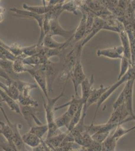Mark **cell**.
I'll use <instances>...</instances> for the list:
<instances>
[{"label":"cell","mask_w":135,"mask_h":151,"mask_svg":"<svg viewBox=\"0 0 135 151\" xmlns=\"http://www.w3.org/2000/svg\"><path fill=\"white\" fill-rule=\"evenodd\" d=\"M83 47L81 44L77 47V60L72 72L71 73L70 77L73 83L74 87L75 92L76 96H78V89L80 85L81 84L84 80L86 78L85 74L84 73L82 65L81 63V54L82 52V48Z\"/></svg>","instance_id":"6da1fadb"},{"label":"cell","mask_w":135,"mask_h":151,"mask_svg":"<svg viewBox=\"0 0 135 151\" xmlns=\"http://www.w3.org/2000/svg\"><path fill=\"white\" fill-rule=\"evenodd\" d=\"M25 72L28 73L32 76V77L35 80L41 88V90L45 94L46 99H48L50 98L48 94L46 76L40 65L33 67L32 69L26 68Z\"/></svg>","instance_id":"7a4b0ae2"},{"label":"cell","mask_w":135,"mask_h":151,"mask_svg":"<svg viewBox=\"0 0 135 151\" xmlns=\"http://www.w3.org/2000/svg\"><path fill=\"white\" fill-rule=\"evenodd\" d=\"M135 80V76H134L126 82L125 87L121 92L123 93L125 98L124 106L129 114L132 116L133 120H134L135 119V115L134 113L133 108V90Z\"/></svg>","instance_id":"3957f363"},{"label":"cell","mask_w":135,"mask_h":151,"mask_svg":"<svg viewBox=\"0 0 135 151\" xmlns=\"http://www.w3.org/2000/svg\"><path fill=\"white\" fill-rule=\"evenodd\" d=\"M75 30L76 29H75L69 31L65 30L60 25L58 19L50 18V31L48 35H51V36L55 35L61 36L65 38L67 41L68 40L70 39L71 38L73 37Z\"/></svg>","instance_id":"277c9868"},{"label":"cell","mask_w":135,"mask_h":151,"mask_svg":"<svg viewBox=\"0 0 135 151\" xmlns=\"http://www.w3.org/2000/svg\"><path fill=\"white\" fill-rule=\"evenodd\" d=\"M41 68L44 70L46 76L47 86H48V92L51 93L52 91L53 84L55 80V77L58 72V66L56 64L52 62H48V63L40 65Z\"/></svg>","instance_id":"5b68a950"},{"label":"cell","mask_w":135,"mask_h":151,"mask_svg":"<svg viewBox=\"0 0 135 151\" xmlns=\"http://www.w3.org/2000/svg\"><path fill=\"white\" fill-rule=\"evenodd\" d=\"M49 61L46 55V48L43 47L39 53L30 57H26L23 60L24 65H31L33 67L45 65Z\"/></svg>","instance_id":"8992f818"},{"label":"cell","mask_w":135,"mask_h":151,"mask_svg":"<svg viewBox=\"0 0 135 151\" xmlns=\"http://www.w3.org/2000/svg\"><path fill=\"white\" fill-rule=\"evenodd\" d=\"M10 11L18 15L24 16L26 17L31 18L36 21L40 28V33L43 32V25L45 20V15H39L32 12L26 10H21L16 8H11Z\"/></svg>","instance_id":"52a82bcc"},{"label":"cell","mask_w":135,"mask_h":151,"mask_svg":"<svg viewBox=\"0 0 135 151\" xmlns=\"http://www.w3.org/2000/svg\"><path fill=\"white\" fill-rule=\"evenodd\" d=\"M97 55L98 57L103 56L113 59H121L124 55V49L123 46H120L104 50H98L97 52Z\"/></svg>","instance_id":"ba28073f"},{"label":"cell","mask_w":135,"mask_h":151,"mask_svg":"<svg viewBox=\"0 0 135 151\" xmlns=\"http://www.w3.org/2000/svg\"><path fill=\"white\" fill-rule=\"evenodd\" d=\"M108 87L109 86H104L102 85L98 89H93L91 94L88 99L87 101L83 106V113H86V112L91 105L97 102L103 94L108 89Z\"/></svg>","instance_id":"9c48e42d"},{"label":"cell","mask_w":135,"mask_h":151,"mask_svg":"<svg viewBox=\"0 0 135 151\" xmlns=\"http://www.w3.org/2000/svg\"><path fill=\"white\" fill-rule=\"evenodd\" d=\"M73 38L74 36L71 38L70 39L68 40L64 43H60L56 41L55 40H53V36H51V35H47L43 38L41 43V45H43L44 47L48 48V49H58V48L65 49L66 47L70 43L71 40Z\"/></svg>","instance_id":"30bf717a"},{"label":"cell","mask_w":135,"mask_h":151,"mask_svg":"<svg viewBox=\"0 0 135 151\" xmlns=\"http://www.w3.org/2000/svg\"><path fill=\"white\" fill-rule=\"evenodd\" d=\"M94 81V77L93 75H92L91 76L90 79L86 78L81 84L82 88V96L80 98L84 105L86 103L88 99L91 94Z\"/></svg>","instance_id":"8fae6325"},{"label":"cell","mask_w":135,"mask_h":151,"mask_svg":"<svg viewBox=\"0 0 135 151\" xmlns=\"http://www.w3.org/2000/svg\"><path fill=\"white\" fill-rule=\"evenodd\" d=\"M82 104H83V103L82 102L81 98L77 99V98L74 97V96H73L72 100H71L70 101L66 103L65 104L62 105L60 106L57 107L56 108H55V110H58V109L63 108L64 107L68 106V109L66 113H67V114L72 119V117L75 114L76 112L77 111V110H78L79 107Z\"/></svg>","instance_id":"7c38bea8"},{"label":"cell","mask_w":135,"mask_h":151,"mask_svg":"<svg viewBox=\"0 0 135 151\" xmlns=\"http://www.w3.org/2000/svg\"><path fill=\"white\" fill-rule=\"evenodd\" d=\"M12 83L17 88V89L20 92V94L24 96H29V93L31 90L37 88V85L34 84H31L29 83L25 82L23 81H14L13 80Z\"/></svg>","instance_id":"4fadbf2b"},{"label":"cell","mask_w":135,"mask_h":151,"mask_svg":"<svg viewBox=\"0 0 135 151\" xmlns=\"http://www.w3.org/2000/svg\"><path fill=\"white\" fill-rule=\"evenodd\" d=\"M54 5H55L50 3H48V5H45V2H44V5L40 6H31L28 5L24 3L23 4V8L26 10L33 12L36 14L45 15L51 11Z\"/></svg>","instance_id":"5bb4252c"},{"label":"cell","mask_w":135,"mask_h":151,"mask_svg":"<svg viewBox=\"0 0 135 151\" xmlns=\"http://www.w3.org/2000/svg\"><path fill=\"white\" fill-rule=\"evenodd\" d=\"M85 14L83 15L82 19L79 26L76 28L74 35V38H75V42L79 41V40L83 37L87 29V20Z\"/></svg>","instance_id":"9a60e30c"},{"label":"cell","mask_w":135,"mask_h":151,"mask_svg":"<svg viewBox=\"0 0 135 151\" xmlns=\"http://www.w3.org/2000/svg\"><path fill=\"white\" fill-rule=\"evenodd\" d=\"M120 37L123 43V47L124 49L123 57L129 59L131 61V50L130 47V42L129 41V37L127 33L124 30L120 31Z\"/></svg>","instance_id":"2e32d148"},{"label":"cell","mask_w":135,"mask_h":151,"mask_svg":"<svg viewBox=\"0 0 135 151\" xmlns=\"http://www.w3.org/2000/svg\"><path fill=\"white\" fill-rule=\"evenodd\" d=\"M0 96L1 97L3 101L6 102L7 104L10 107V108L13 111L21 114L19 106L15 101V100L13 99L10 96H9L5 92L2 91L1 89H0Z\"/></svg>","instance_id":"e0dca14e"},{"label":"cell","mask_w":135,"mask_h":151,"mask_svg":"<svg viewBox=\"0 0 135 151\" xmlns=\"http://www.w3.org/2000/svg\"><path fill=\"white\" fill-rule=\"evenodd\" d=\"M83 106H84L83 104L81 105L78 110H77V111L76 112L75 114L72 117V119L71 120L70 124L69 126L68 129L69 131H70L72 130L74 127H75V126L78 124L79 122H80L81 119V114H82V111H83Z\"/></svg>","instance_id":"ac0fdd59"},{"label":"cell","mask_w":135,"mask_h":151,"mask_svg":"<svg viewBox=\"0 0 135 151\" xmlns=\"http://www.w3.org/2000/svg\"><path fill=\"white\" fill-rule=\"evenodd\" d=\"M26 68L24 66L22 59L17 58L13 62L12 70L14 74H19L25 72Z\"/></svg>","instance_id":"d6986e66"},{"label":"cell","mask_w":135,"mask_h":151,"mask_svg":"<svg viewBox=\"0 0 135 151\" xmlns=\"http://www.w3.org/2000/svg\"><path fill=\"white\" fill-rule=\"evenodd\" d=\"M134 129H135V126L129 129H124L123 127H121V124H120L116 127V131L113 134L112 137L115 139H118L120 137H123L129 132L134 131Z\"/></svg>","instance_id":"ffe728a7"},{"label":"cell","mask_w":135,"mask_h":151,"mask_svg":"<svg viewBox=\"0 0 135 151\" xmlns=\"http://www.w3.org/2000/svg\"><path fill=\"white\" fill-rule=\"evenodd\" d=\"M18 100L20 103L25 106L36 107L38 106V102L34 101L30 96H24L20 94Z\"/></svg>","instance_id":"44dd1931"},{"label":"cell","mask_w":135,"mask_h":151,"mask_svg":"<svg viewBox=\"0 0 135 151\" xmlns=\"http://www.w3.org/2000/svg\"><path fill=\"white\" fill-rule=\"evenodd\" d=\"M121 72H120V75L118 76V80L127 73L129 69L130 68V65L132 64L131 61L125 57H123V58H121Z\"/></svg>","instance_id":"7402d4cb"},{"label":"cell","mask_w":135,"mask_h":151,"mask_svg":"<svg viewBox=\"0 0 135 151\" xmlns=\"http://www.w3.org/2000/svg\"><path fill=\"white\" fill-rule=\"evenodd\" d=\"M2 129L1 132L3 134L4 136L8 139L10 144H13V133L11 127L7 126L4 123H2Z\"/></svg>","instance_id":"603a6c76"},{"label":"cell","mask_w":135,"mask_h":151,"mask_svg":"<svg viewBox=\"0 0 135 151\" xmlns=\"http://www.w3.org/2000/svg\"><path fill=\"white\" fill-rule=\"evenodd\" d=\"M6 85L8 88V91L7 94L9 96H10L14 100L18 99L20 92L18 91V90L17 89V88L12 84V82L7 84Z\"/></svg>","instance_id":"cb8c5ba5"},{"label":"cell","mask_w":135,"mask_h":151,"mask_svg":"<svg viewBox=\"0 0 135 151\" xmlns=\"http://www.w3.org/2000/svg\"><path fill=\"white\" fill-rule=\"evenodd\" d=\"M23 139L25 142H26L30 146L33 147L37 146L39 143V139L38 137L33 134L26 135L23 137Z\"/></svg>","instance_id":"d4e9b609"},{"label":"cell","mask_w":135,"mask_h":151,"mask_svg":"<svg viewBox=\"0 0 135 151\" xmlns=\"http://www.w3.org/2000/svg\"><path fill=\"white\" fill-rule=\"evenodd\" d=\"M116 139H113L112 136H108V138L103 142L104 150L107 151H111L115 148Z\"/></svg>","instance_id":"484cf974"},{"label":"cell","mask_w":135,"mask_h":151,"mask_svg":"<svg viewBox=\"0 0 135 151\" xmlns=\"http://www.w3.org/2000/svg\"><path fill=\"white\" fill-rule=\"evenodd\" d=\"M0 52L4 58L7 60L13 62L17 58L9 50L1 45H0Z\"/></svg>","instance_id":"4316f807"},{"label":"cell","mask_w":135,"mask_h":151,"mask_svg":"<svg viewBox=\"0 0 135 151\" xmlns=\"http://www.w3.org/2000/svg\"><path fill=\"white\" fill-rule=\"evenodd\" d=\"M110 132H97L91 136V137L94 141L99 143H101L104 142L108 138Z\"/></svg>","instance_id":"83f0119b"},{"label":"cell","mask_w":135,"mask_h":151,"mask_svg":"<svg viewBox=\"0 0 135 151\" xmlns=\"http://www.w3.org/2000/svg\"><path fill=\"white\" fill-rule=\"evenodd\" d=\"M62 8L64 11H67L69 12L74 13L75 15H77V5L76 3L73 2H70L67 3L63 4L62 5Z\"/></svg>","instance_id":"f1b7e54d"},{"label":"cell","mask_w":135,"mask_h":151,"mask_svg":"<svg viewBox=\"0 0 135 151\" xmlns=\"http://www.w3.org/2000/svg\"><path fill=\"white\" fill-rule=\"evenodd\" d=\"M48 127L46 126L42 127H38V128H33L32 129V132L35 134L36 136H38L41 137L43 136V134H45V132L47 131Z\"/></svg>","instance_id":"f546056e"},{"label":"cell","mask_w":135,"mask_h":151,"mask_svg":"<svg viewBox=\"0 0 135 151\" xmlns=\"http://www.w3.org/2000/svg\"><path fill=\"white\" fill-rule=\"evenodd\" d=\"M0 77L6 79L7 80L8 84L11 83L13 81V80L11 79V78L9 76L7 73L1 67H0Z\"/></svg>","instance_id":"4dcf8cb0"},{"label":"cell","mask_w":135,"mask_h":151,"mask_svg":"<svg viewBox=\"0 0 135 151\" xmlns=\"http://www.w3.org/2000/svg\"><path fill=\"white\" fill-rule=\"evenodd\" d=\"M0 87L2 88V89L5 91L6 93L7 94L8 91V86H7L6 85H5L4 84H3V83L1 82V81H0Z\"/></svg>","instance_id":"1f68e13d"},{"label":"cell","mask_w":135,"mask_h":151,"mask_svg":"<svg viewBox=\"0 0 135 151\" xmlns=\"http://www.w3.org/2000/svg\"><path fill=\"white\" fill-rule=\"evenodd\" d=\"M4 14V10L2 7H0V22H1L3 20Z\"/></svg>","instance_id":"d6a6232c"},{"label":"cell","mask_w":135,"mask_h":151,"mask_svg":"<svg viewBox=\"0 0 135 151\" xmlns=\"http://www.w3.org/2000/svg\"><path fill=\"white\" fill-rule=\"evenodd\" d=\"M0 58H1V59H3V60H5V59L4 58L3 56L2 55L1 53V52H0Z\"/></svg>","instance_id":"836d02e7"},{"label":"cell","mask_w":135,"mask_h":151,"mask_svg":"<svg viewBox=\"0 0 135 151\" xmlns=\"http://www.w3.org/2000/svg\"><path fill=\"white\" fill-rule=\"evenodd\" d=\"M4 102L3 100L2 99V98H1V97L0 96V103H1V102Z\"/></svg>","instance_id":"e575fe53"}]
</instances>
